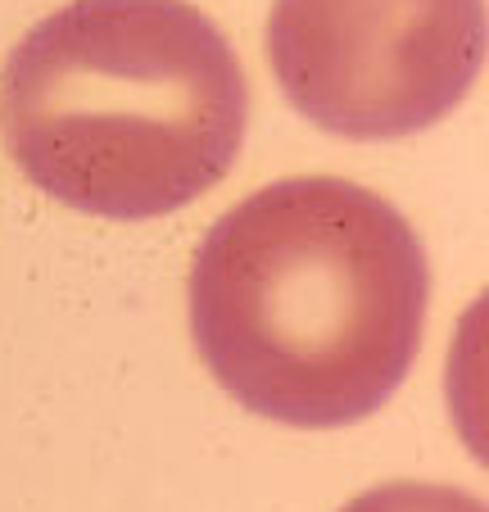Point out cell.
Segmentation results:
<instances>
[{
	"instance_id": "7a4b0ae2",
	"label": "cell",
	"mask_w": 489,
	"mask_h": 512,
	"mask_svg": "<svg viewBox=\"0 0 489 512\" xmlns=\"http://www.w3.org/2000/svg\"><path fill=\"white\" fill-rule=\"evenodd\" d=\"M250 82L186 0H73L5 59L0 136L32 186L109 223L186 209L231 173Z\"/></svg>"
},
{
	"instance_id": "3957f363",
	"label": "cell",
	"mask_w": 489,
	"mask_h": 512,
	"mask_svg": "<svg viewBox=\"0 0 489 512\" xmlns=\"http://www.w3.org/2000/svg\"><path fill=\"white\" fill-rule=\"evenodd\" d=\"M281 96L345 141H399L467 100L485 64V0H272Z\"/></svg>"
},
{
	"instance_id": "277c9868",
	"label": "cell",
	"mask_w": 489,
	"mask_h": 512,
	"mask_svg": "<svg viewBox=\"0 0 489 512\" xmlns=\"http://www.w3.org/2000/svg\"><path fill=\"white\" fill-rule=\"evenodd\" d=\"M340 512H489L471 490L440 481H390L349 499Z\"/></svg>"
},
{
	"instance_id": "6da1fadb",
	"label": "cell",
	"mask_w": 489,
	"mask_h": 512,
	"mask_svg": "<svg viewBox=\"0 0 489 512\" xmlns=\"http://www.w3.org/2000/svg\"><path fill=\"white\" fill-rule=\"evenodd\" d=\"M431 309L413 223L345 177H286L227 209L191 263V336L250 413L336 431L408 381Z\"/></svg>"
}]
</instances>
